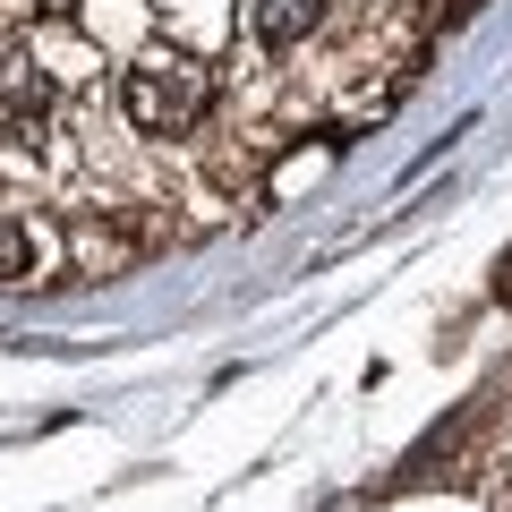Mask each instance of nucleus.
<instances>
[{
  "label": "nucleus",
  "instance_id": "nucleus-1",
  "mask_svg": "<svg viewBox=\"0 0 512 512\" xmlns=\"http://www.w3.org/2000/svg\"><path fill=\"white\" fill-rule=\"evenodd\" d=\"M120 120L137 137H197L214 120V69L188 52H146L120 69Z\"/></svg>",
  "mask_w": 512,
  "mask_h": 512
},
{
  "label": "nucleus",
  "instance_id": "nucleus-2",
  "mask_svg": "<svg viewBox=\"0 0 512 512\" xmlns=\"http://www.w3.org/2000/svg\"><path fill=\"white\" fill-rule=\"evenodd\" d=\"M43 128H52V77L35 60H0V137L43 146Z\"/></svg>",
  "mask_w": 512,
  "mask_h": 512
},
{
  "label": "nucleus",
  "instance_id": "nucleus-3",
  "mask_svg": "<svg viewBox=\"0 0 512 512\" xmlns=\"http://www.w3.org/2000/svg\"><path fill=\"white\" fill-rule=\"evenodd\" d=\"M316 26H325V0H239V35H248V52H265V60L299 52Z\"/></svg>",
  "mask_w": 512,
  "mask_h": 512
},
{
  "label": "nucleus",
  "instance_id": "nucleus-4",
  "mask_svg": "<svg viewBox=\"0 0 512 512\" xmlns=\"http://www.w3.org/2000/svg\"><path fill=\"white\" fill-rule=\"evenodd\" d=\"M35 274V231L18 214H0V282H26Z\"/></svg>",
  "mask_w": 512,
  "mask_h": 512
},
{
  "label": "nucleus",
  "instance_id": "nucleus-5",
  "mask_svg": "<svg viewBox=\"0 0 512 512\" xmlns=\"http://www.w3.org/2000/svg\"><path fill=\"white\" fill-rule=\"evenodd\" d=\"M495 299L512 308V248H504V265H495Z\"/></svg>",
  "mask_w": 512,
  "mask_h": 512
},
{
  "label": "nucleus",
  "instance_id": "nucleus-6",
  "mask_svg": "<svg viewBox=\"0 0 512 512\" xmlns=\"http://www.w3.org/2000/svg\"><path fill=\"white\" fill-rule=\"evenodd\" d=\"M35 18H77V0H35Z\"/></svg>",
  "mask_w": 512,
  "mask_h": 512
}]
</instances>
